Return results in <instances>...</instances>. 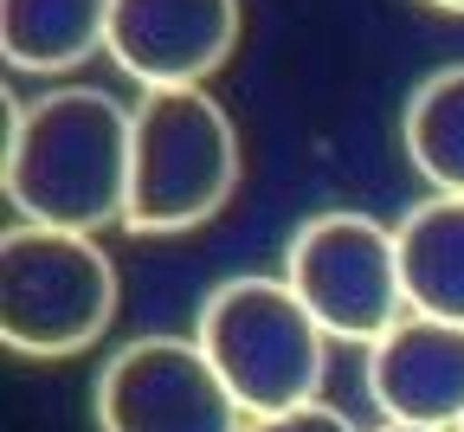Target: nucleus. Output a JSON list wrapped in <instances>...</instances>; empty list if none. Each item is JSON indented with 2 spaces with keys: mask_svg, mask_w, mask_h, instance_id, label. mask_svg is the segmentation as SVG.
I'll return each mask as SVG.
<instances>
[{
  "mask_svg": "<svg viewBox=\"0 0 464 432\" xmlns=\"http://www.w3.org/2000/svg\"><path fill=\"white\" fill-rule=\"evenodd\" d=\"M400 142L432 194H464V65L432 72L400 116Z\"/></svg>",
  "mask_w": 464,
  "mask_h": 432,
  "instance_id": "obj_11",
  "label": "nucleus"
},
{
  "mask_svg": "<svg viewBox=\"0 0 464 432\" xmlns=\"http://www.w3.org/2000/svg\"><path fill=\"white\" fill-rule=\"evenodd\" d=\"M239 45V0H116L110 58L142 91L207 84Z\"/></svg>",
  "mask_w": 464,
  "mask_h": 432,
  "instance_id": "obj_7",
  "label": "nucleus"
},
{
  "mask_svg": "<svg viewBox=\"0 0 464 432\" xmlns=\"http://www.w3.org/2000/svg\"><path fill=\"white\" fill-rule=\"evenodd\" d=\"M246 432H355V426H348V413H335L329 400H310V407L258 413V419H246Z\"/></svg>",
  "mask_w": 464,
  "mask_h": 432,
  "instance_id": "obj_12",
  "label": "nucleus"
},
{
  "mask_svg": "<svg viewBox=\"0 0 464 432\" xmlns=\"http://www.w3.org/2000/svg\"><path fill=\"white\" fill-rule=\"evenodd\" d=\"M284 284L304 297V310L329 329V342L374 349L406 317L400 239L374 213L329 207L310 213L284 245Z\"/></svg>",
  "mask_w": 464,
  "mask_h": 432,
  "instance_id": "obj_5",
  "label": "nucleus"
},
{
  "mask_svg": "<svg viewBox=\"0 0 464 432\" xmlns=\"http://www.w3.org/2000/svg\"><path fill=\"white\" fill-rule=\"evenodd\" d=\"M110 7L116 0H0V52L14 72H78L110 52Z\"/></svg>",
  "mask_w": 464,
  "mask_h": 432,
  "instance_id": "obj_10",
  "label": "nucleus"
},
{
  "mask_svg": "<svg viewBox=\"0 0 464 432\" xmlns=\"http://www.w3.org/2000/svg\"><path fill=\"white\" fill-rule=\"evenodd\" d=\"M136 110L97 84H58L39 103H7V201L33 226L97 232L130 220Z\"/></svg>",
  "mask_w": 464,
  "mask_h": 432,
  "instance_id": "obj_1",
  "label": "nucleus"
},
{
  "mask_svg": "<svg viewBox=\"0 0 464 432\" xmlns=\"http://www.w3.org/2000/svg\"><path fill=\"white\" fill-rule=\"evenodd\" d=\"M426 7H439V14H464V0H426Z\"/></svg>",
  "mask_w": 464,
  "mask_h": 432,
  "instance_id": "obj_13",
  "label": "nucleus"
},
{
  "mask_svg": "<svg viewBox=\"0 0 464 432\" xmlns=\"http://www.w3.org/2000/svg\"><path fill=\"white\" fill-rule=\"evenodd\" d=\"M116 323V265L97 232L14 220L0 239V336L14 355L58 361Z\"/></svg>",
  "mask_w": 464,
  "mask_h": 432,
  "instance_id": "obj_4",
  "label": "nucleus"
},
{
  "mask_svg": "<svg viewBox=\"0 0 464 432\" xmlns=\"http://www.w3.org/2000/svg\"><path fill=\"white\" fill-rule=\"evenodd\" d=\"M239 188V130L207 84L142 91L136 103V168H130V232H194Z\"/></svg>",
  "mask_w": 464,
  "mask_h": 432,
  "instance_id": "obj_3",
  "label": "nucleus"
},
{
  "mask_svg": "<svg viewBox=\"0 0 464 432\" xmlns=\"http://www.w3.org/2000/svg\"><path fill=\"white\" fill-rule=\"evenodd\" d=\"M458 432H464V426H458Z\"/></svg>",
  "mask_w": 464,
  "mask_h": 432,
  "instance_id": "obj_15",
  "label": "nucleus"
},
{
  "mask_svg": "<svg viewBox=\"0 0 464 432\" xmlns=\"http://www.w3.org/2000/svg\"><path fill=\"white\" fill-rule=\"evenodd\" d=\"M97 432H246V407L194 336L123 342L91 394Z\"/></svg>",
  "mask_w": 464,
  "mask_h": 432,
  "instance_id": "obj_6",
  "label": "nucleus"
},
{
  "mask_svg": "<svg viewBox=\"0 0 464 432\" xmlns=\"http://www.w3.org/2000/svg\"><path fill=\"white\" fill-rule=\"evenodd\" d=\"M194 342L207 349V361L226 375V388L239 394V407L252 419L323 400L329 329L304 310V297L284 278L246 271V278L213 284L200 297Z\"/></svg>",
  "mask_w": 464,
  "mask_h": 432,
  "instance_id": "obj_2",
  "label": "nucleus"
},
{
  "mask_svg": "<svg viewBox=\"0 0 464 432\" xmlns=\"http://www.w3.org/2000/svg\"><path fill=\"white\" fill-rule=\"evenodd\" d=\"M381 432H432V426H393V419H381Z\"/></svg>",
  "mask_w": 464,
  "mask_h": 432,
  "instance_id": "obj_14",
  "label": "nucleus"
},
{
  "mask_svg": "<svg viewBox=\"0 0 464 432\" xmlns=\"http://www.w3.org/2000/svg\"><path fill=\"white\" fill-rule=\"evenodd\" d=\"M393 239H400L406 310L464 329V194H426L420 207L400 213Z\"/></svg>",
  "mask_w": 464,
  "mask_h": 432,
  "instance_id": "obj_9",
  "label": "nucleus"
},
{
  "mask_svg": "<svg viewBox=\"0 0 464 432\" xmlns=\"http://www.w3.org/2000/svg\"><path fill=\"white\" fill-rule=\"evenodd\" d=\"M368 400L393 426H464V329L406 310L368 349Z\"/></svg>",
  "mask_w": 464,
  "mask_h": 432,
  "instance_id": "obj_8",
  "label": "nucleus"
}]
</instances>
